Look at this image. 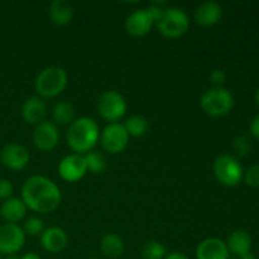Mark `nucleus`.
Listing matches in <instances>:
<instances>
[{"mask_svg": "<svg viewBox=\"0 0 259 259\" xmlns=\"http://www.w3.org/2000/svg\"><path fill=\"white\" fill-rule=\"evenodd\" d=\"M195 20L202 27H212L218 24L223 17V9L218 3L205 2L195 10Z\"/></svg>", "mask_w": 259, "mask_h": 259, "instance_id": "16", "label": "nucleus"}, {"mask_svg": "<svg viewBox=\"0 0 259 259\" xmlns=\"http://www.w3.org/2000/svg\"><path fill=\"white\" fill-rule=\"evenodd\" d=\"M5 259H19V258H17V257H14V255H8L7 258Z\"/></svg>", "mask_w": 259, "mask_h": 259, "instance_id": "36", "label": "nucleus"}, {"mask_svg": "<svg viewBox=\"0 0 259 259\" xmlns=\"http://www.w3.org/2000/svg\"><path fill=\"white\" fill-rule=\"evenodd\" d=\"M245 184L250 187H259V163H254L245 171Z\"/></svg>", "mask_w": 259, "mask_h": 259, "instance_id": "28", "label": "nucleus"}, {"mask_svg": "<svg viewBox=\"0 0 259 259\" xmlns=\"http://www.w3.org/2000/svg\"><path fill=\"white\" fill-rule=\"evenodd\" d=\"M68 77L62 67L51 66L46 67L37 75L34 81V88L38 95L46 99H52L62 94L67 86Z\"/></svg>", "mask_w": 259, "mask_h": 259, "instance_id": "3", "label": "nucleus"}, {"mask_svg": "<svg viewBox=\"0 0 259 259\" xmlns=\"http://www.w3.org/2000/svg\"><path fill=\"white\" fill-rule=\"evenodd\" d=\"M154 20L148 9H138L125 19V30L133 37H144L151 32Z\"/></svg>", "mask_w": 259, "mask_h": 259, "instance_id": "13", "label": "nucleus"}, {"mask_svg": "<svg viewBox=\"0 0 259 259\" xmlns=\"http://www.w3.org/2000/svg\"><path fill=\"white\" fill-rule=\"evenodd\" d=\"M40 244L47 252L60 253L67 247L68 237L61 228H48L40 235Z\"/></svg>", "mask_w": 259, "mask_h": 259, "instance_id": "15", "label": "nucleus"}, {"mask_svg": "<svg viewBox=\"0 0 259 259\" xmlns=\"http://www.w3.org/2000/svg\"><path fill=\"white\" fill-rule=\"evenodd\" d=\"M24 242V230L17 224L7 223L0 227V254L13 255L22 249Z\"/></svg>", "mask_w": 259, "mask_h": 259, "instance_id": "9", "label": "nucleus"}, {"mask_svg": "<svg viewBox=\"0 0 259 259\" xmlns=\"http://www.w3.org/2000/svg\"><path fill=\"white\" fill-rule=\"evenodd\" d=\"M209 80L215 88H223V85H224L225 81H227V75H225V72L223 70L217 68V70H214L210 73Z\"/></svg>", "mask_w": 259, "mask_h": 259, "instance_id": "29", "label": "nucleus"}, {"mask_svg": "<svg viewBox=\"0 0 259 259\" xmlns=\"http://www.w3.org/2000/svg\"><path fill=\"white\" fill-rule=\"evenodd\" d=\"M52 119L58 125H71L75 121V108L68 101H61L53 108Z\"/></svg>", "mask_w": 259, "mask_h": 259, "instance_id": "22", "label": "nucleus"}, {"mask_svg": "<svg viewBox=\"0 0 259 259\" xmlns=\"http://www.w3.org/2000/svg\"><path fill=\"white\" fill-rule=\"evenodd\" d=\"M227 247L229 253L234 254L235 257H242L252 249V238L245 230H234L228 238Z\"/></svg>", "mask_w": 259, "mask_h": 259, "instance_id": "18", "label": "nucleus"}, {"mask_svg": "<svg viewBox=\"0 0 259 259\" xmlns=\"http://www.w3.org/2000/svg\"><path fill=\"white\" fill-rule=\"evenodd\" d=\"M250 133H252V136L254 137L257 141H259V115L255 116L254 119L252 120V123H250Z\"/></svg>", "mask_w": 259, "mask_h": 259, "instance_id": "31", "label": "nucleus"}, {"mask_svg": "<svg viewBox=\"0 0 259 259\" xmlns=\"http://www.w3.org/2000/svg\"><path fill=\"white\" fill-rule=\"evenodd\" d=\"M229 259H239V258H237V257H235V258H229Z\"/></svg>", "mask_w": 259, "mask_h": 259, "instance_id": "38", "label": "nucleus"}, {"mask_svg": "<svg viewBox=\"0 0 259 259\" xmlns=\"http://www.w3.org/2000/svg\"><path fill=\"white\" fill-rule=\"evenodd\" d=\"M50 18L58 27L67 25L73 18V7L67 0H55L50 5Z\"/></svg>", "mask_w": 259, "mask_h": 259, "instance_id": "19", "label": "nucleus"}, {"mask_svg": "<svg viewBox=\"0 0 259 259\" xmlns=\"http://www.w3.org/2000/svg\"><path fill=\"white\" fill-rule=\"evenodd\" d=\"M25 212H27V206L22 199H17V197H10L5 200L0 207L2 218L10 224L20 222L25 217Z\"/></svg>", "mask_w": 259, "mask_h": 259, "instance_id": "20", "label": "nucleus"}, {"mask_svg": "<svg viewBox=\"0 0 259 259\" xmlns=\"http://www.w3.org/2000/svg\"><path fill=\"white\" fill-rule=\"evenodd\" d=\"M60 142V133L57 126L51 121H42L35 125L33 131V144L35 148L43 152H50L57 147Z\"/></svg>", "mask_w": 259, "mask_h": 259, "instance_id": "11", "label": "nucleus"}, {"mask_svg": "<svg viewBox=\"0 0 259 259\" xmlns=\"http://www.w3.org/2000/svg\"><path fill=\"white\" fill-rule=\"evenodd\" d=\"M83 159H85L88 171L93 172V174H103L105 171L106 159L99 152H89V153L83 154Z\"/></svg>", "mask_w": 259, "mask_h": 259, "instance_id": "24", "label": "nucleus"}, {"mask_svg": "<svg viewBox=\"0 0 259 259\" xmlns=\"http://www.w3.org/2000/svg\"><path fill=\"white\" fill-rule=\"evenodd\" d=\"M86 259H96V258H94V257H91V258H86Z\"/></svg>", "mask_w": 259, "mask_h": 259, "instance_id": "37", "label": "nucleus"}, {"mask_svg": "<svg viewBox=\"0 0 259 259\" xmlns=\"http://www.w3.org/2000/svg\"><path fill=\"white\" fill-rule=\"evenodd\" d=\"M196 259H229L227 243L219 238H207L196 248Z\"/></svg>", "mask_w": 259, "mask_h": 259, "instance_id": "14", "label": "nucleus"}, {"mask_svg": "<svg viewBox=\"0 0 259 259\" xmlns=\"http://www.w3.org/2000/svg\"><path fill=\"white\" fill-rule=\"evenodd\" d=\"M100 249L105 257L116 259L121 257L124 253V242L115 233H108L104 235L100 243Z\"/></svg>", "mask_w": 259, "mask_h": 259, "instance_id": "21", "label": "nucleus"}, {"mask_svg": "<svg viewBox=\"0 0 259 259\" xmlns=\"http://www.w3.org/2000/svg\"><path fill=\"white\" fill-rule=\"evenodd\" d=\"M43 232H45V225H43L42 219H39L38 217H32L25 222V234L30 235V237H38V235H42Z\"/></svg>", "mask_w": 259, "mask_h": 259, "instance_id": "27", "label": "nucleus"}, {"mask_svg": "<svg viewBox=\"0 0 259 259\" xmlns=\"http://www.w3.org/2000/svg\"><path fill=\"white\" fill-rule=\"evenodd\" d=\"M47 115V106L42 99L33 96L27 99L22 106V116L28 124L38 125L42 121H45Z\"/></svg>", "mask_w": 259, "mask_h": 259, "instance_id": "17", "label": "nucleus"}, {"mask_svg": "<svg viewBox=\"0 0 259 259\" xmlns=\"http://www.w3.org/2000/svg\"><path fill=\"white\" fill-rule=\"evenodd\" d=\"M164 259H190V258L187 257L186 254H184V253L172 252V253H169V254H166Z\"/></svg>", "mask_w": 259, "mask_h": 259, "instance_id": "32", "label": "nucleus"}, {"mask_svg": "<svg viewBox=\"0 0 259 259\" xmlns=\"http://www.w3.org/2000/svg\"><path fill=\"white\" fill-rule=\"evenodd\" d=\"M100 138L99 125L94 119L81 116L75 119L67 132V144L76 154H86L93 151Z\"/></svg>", "mask_w": 259, "mask_h": 259, "instance_id": "2", "label": "nucleus"}, {"mask_svg": "<svg viewBox=\"0 0 259 259\" xmlns=\"http://www.w3.org/2000/svg\"><path fill=\"white\" fill-rule=\"evenodd\" d=\"M13 191H14V187H13L12 182L9 180L2 179L0 180V199L2 200H8L12 197Z\"/></svg>", "mask_w": 259, "mask_h": 259, "instance_id": "30", "label": "nucleus"}, {"mask_svg": "<svg viewBox=\"0 0 259 259\" xmlns=\"http://www.w3.org/2000/svg\"><path fill=\"white\" fill-rule=\"evenodd\" d=\"M212 171L218 182L227 187H234L239 185L244 176L242 164L230 154H222L218 157L212 164Z\"/></svg>", "mask_w": 259, "mask_h": 259, "instance_id": "6", "label": "nucleus"}, {"mask_svg": "<svg viewBox=\"0 0 259 259\" xmlns=\"http://www.w3.org/2000/svg\"><path fill=\"white\" fill-rule=\"evenodd\" d=\"M101 147L110 154H118L126 148L129 142V134L123 124L110 123L100 133Z\"/></svg>", "mask_w": 259, "mask_h": 259, "instance_id": "8", "label": "nucleus"}, {"mask_svg": "<svg viewBox=\"0 0 259 259\" xmlns=\"http://www.w3.org/2000/svg\"><path fill=\"white\" fill-rule=\"evenodd\" d=\"M200 106L205 114L214 118L224 116L232 111L234 106L233 94L225 88H212L207 90L200 100Z\"/></svg>", "mask_w": 259, "mask_h": 259, "instance_id": "4", "label": "nucleus"}, {"mask_svg": "<svg viewBox=\"0 0 259 259\" xmlns=\"http://www.w3.org/2000/svg\"><path fill=\"white\" fill-rule=\"evenodd\" d=\"M0 259H2V254H0Z\"/></svg>", "mask_w": 259, "mask_h": 259, "instance_id": "39", "label": "nucleus"}, {"mask_svg": "<svg viewBox=\"0 0 259 259\" xmlns=\"http://www.w3.org/2000/svg\"><path fill=\"white\" fill-rule=\"evenodd\" d=\"M254 101H255V104L259 106V88L257 89V91H255V94H254Z\"/></svg>", "mask_w": 259, "mask_h": 259, "instance_id": "35", "label": "nucleus"}, {"mask_svg": "<svg viewBox=\"0 0 259 259\" xmlns=\"http://www.w3.org/2000/svg\"><path fill=\"white\" fill-rule=\"evenodd\" d=\"M86 172H88V168H86L85 159L81 154L75 153L66 156L58 164V174L61 179L71 184L82 180Z\"/></svg>", "mask_w": 259, "mask_h": 259, "instance_id": "12", "label": "nucleus"}, {"mask_svg": "<svg viewBox=\"0 0 259 259\" xmlns=\"http://www.w3.org/2000/svg\"><path fill=\"white\" fill-rule=\"evenodd\" d=\"M237 258H239V259H257V258H255V255L253 254L252 252H249V253H247V254L242 255V257H237Z\"/></svg>", "mask_w": 259, "mask_h": 259, "instance_id": "34", "label": "nucleus"}, {"mask_svg": "<svg viewBox=\"0 0 259 259\" xmlns=\"http://www.w3.org/2000/svg\"><path fill=\"white\" fill-rule=\"evenodd\" d=\"M166 248L158 240H149L142 248V258L143 259H164Z\"/></svg>", "mask_w": 259, "mask_h": 259, "instance_id": "25", "label": "nucleus"}, {"mask_svg": "<svg viewBox=\"0 0 259 259\" xmlns=\"http://www.w3.org/2000/svg\"><path fill=\"white\" fill-rule=\"evenodd\" d=\"M157 28L162 35L175 39L186 34L190 28V19L182 9L167 8L157 22Z\"/></svg>", "mask_w": 259, "mask_h": 259, "instance_id": "5", "label": "nucleus"}, {"mask_svg": "<svg viewBox=\"0 0 259 259\" xmlns=\"http://www.w3.org/2000/svg\"><path fill=\"white\" fill-rule=\"evenodd\" d=\"M98 110L104 120L110 123H118L126 113V103L123 95L118 91L109 90L100 95L98 101Z\"/></svg>", "mask_w": 259, "mask_h": 259, "instance_id": "7", "label": "nucleus"}, {"mask_svg": "<svg viewBox=\"0 0 259 259\" xmlns=\"http://www.w3.org/2000/svg\"><path fill=\"white\" fill-rule=\"evenodd\" d=\"M125 131L128 132L129 136L132 137H142L148 131V121L144 116L133 115L126 119L125 123L123 124Z\"/></svg>", "mask_w": 259, "mask_h": 259, "instance_id": "23", "label": "nucleus"}, {"mask_svg": "<svg viewBox=\"0 0 259 259\" xmlns=\"http://www.w3.org/2000/svg\"><path fill=\"white\" fill-rule=\"evenodd\" d=\"M253 148L252 141L247 136H238L233 141V149L239 157H245L250 153Z\"/></svg>", "mask_w": 259, "mask_h": 259, "instance_id": "26", "label": "nucleus"}, {"mask_svg": "<svg viewBox=\"0 0 259 259\" xmlns=\"http://www.w3.org/2000/svg\"><path fill=\"white\" fill-rule=\"evenodd\" d=\"M3 164L13 171H22L28 166L30 159L29 151L24 146L18 143H9L3 147L0 152Z\"/></svg>", "mask_w": 259, "mask_h": 259, "instance_id": "10", "label": "nucleus"}, {"mask_svg": "<svg viewBox=\"0 0 259 259\" xmlns=\"http://www.w3.org/2000/svg\"><path fill=\"white\" fill-rule=\"evenodd\" d=\"M22 200L27 209L46 214L60 206L62 194L52 180L45 176H32L23 185Z\"/></svg>", "mask_w": 259, "mask_h": 259, "instance_id": "1", "label": "nucleus"}, {"mask_svg": "<svg viewBox=\"0 0 259 259\" xmlns=\"http://www.w3.org/2000/svg\"><path fill=\"white\" fill-rule=\"evenodd\" d=\"M20 259H40V257L38 254H35V253H27V254L23 255Z\"/></svg>", "mask_w": 259, "mask_h": 259, "instance_id": "33", "label": "nucleus"}]
</instances>
